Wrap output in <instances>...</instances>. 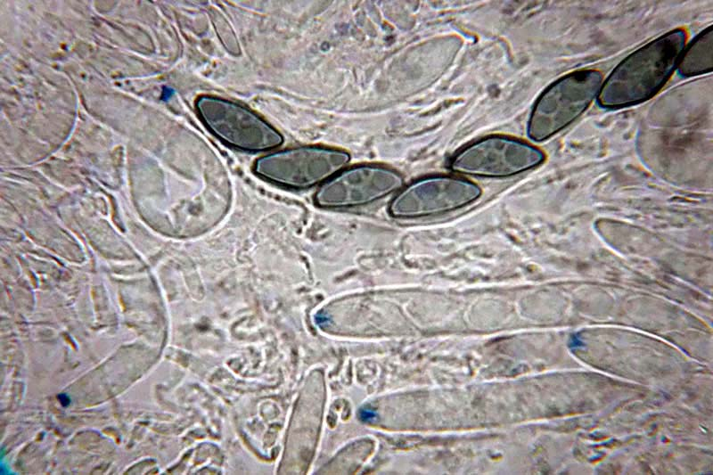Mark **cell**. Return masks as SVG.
<instances>
[{
    "instance_id": "cell-1",
    "label": "cell",
    "mask_w": 713,
    "mask_h": 475,
    "mask_svg": "<svg viewBox=\"0 0 713 475\" xmlns=\"http://www.w3.org/2000/svg\"><path fill=\"white\" fill-rule=\"evenodd\" d=\"M686 40V30L676 28L628 54L602 81L598 105L618 110L652 98L676 70Z\"/></svg>"
},
{
    "instance_id": "cell-2",
    "label": "cell",
    "mask_w": 713,
    "mask_h": 475,
    "mask_svg": "<svg viewBox=\"0 0 713 475\" xmlns=\"http://www.w3.org/2000/svg\"><path fill=\"white\" fill-rule=\"evenodd\" d=\"M602 78L598 70L582 69L553 81L534 104L527 126L528 136L541 142L575 121L597 97Z\"/></svg>"
},
{
    "instance_id": "cell-3",
    "label": "cell",
    "mask_w": 713,
    "mask_h": 475,
    "mask_svg": "<svg viewBox=\"0 0 713 475\" xmlns=\"http://www.w3.org/2000/svg\"><path fill=\"white\" fill-rule=\"evenodd\" d=\"M342 150L323 146H299L266 154L256 160L254 171L282 186L304 189L323 184L348 163Z\"/></svg>"
},
{
    "instance_id": "cell-4",
    "label": "cell",
    "mask_w": 713,
    "mask_h": 475,
    "mask_svg": "<svg viewBox=\"0 0 713 475\" xmlns=\"http://www.w3.org/2000/svg\"><path fill=\"white\" fill-rule=\"evenodd\" d=\"M207 127L225 143L236 149L258 152L278 147L282 135L254 111L236 102L210 95L196 102Z\"/></svg>"
},
{
    "instance_id": "cell-5",
    "label": "cell",
    "mask_w": 713,
    "mask_h": 475,
    "mask_svg": "<svg viewBox=\"0 0 713 475\" xmlns=\"http://www.w3.org/2000/svg\"><path fill=\"white\" fill-rule=\"evenodd\" d=\"M545 159L543 151L527 142L491 135L457 152L450 162V168L464 175L506 177L539 166Z\"/></svg>"
},
{
    "instance_id": "cell-6",
    "label": "cell",
    "mask_w": 713,
    "mask_h": 475,
    "mask_svg": "<svg viewBox=\"0 0 713 475\" xmlns=\"http://www.w3.org/2000/svg\"><path fill=\"white\" fill-rule=\"evenodd\" d=\"M480 194V188L467 179L431 176L403 188L392 200L389 211L397 218L434 216L467 206Z\"/></svg>"
},
{
    "instance_id": "cell-7",
    "label": "cell",
    "mask_w": 713,
    "mask_h": 475,
    "mask_svg": "<svg viewBox=\"0 0 713 475\" xmlns=\"http://www.w3.org/2000/svg\"><path fill=\"white\" fill-rule=\"evenodd\" d=\"M403 184V176L390 168L354 166L323 183L316 192L315 202L328 209L365 205L400 190Z\"/></svg>"
},
{
    "instance_id": "cell-8",
    "label": "cell",
    "mask_w": 713,
    "mask_h": 475,
    "mask_svg": "<svg viewBox=\"0 0 713 475\" xmlns=\"http://www.w3.org/2000/svg\"><path fill=\"white\" fill-rule=\"evenodd\" d=\"M713 70V29L709 25L685 45L676 70L679 76L690 78Z\"/></svg>"
},
{
    "instance_id": "cell-9",
    "label": "cell",
    "mask_w": 713,
    "mask_h": 475,
    "mask_svg": "<svg viewBox=\"0 0 713 475\" xmlns=\"http://www.w3.org/2000/svg\"><path fill=\"white\" fill-rule=\"evenodd\" d=\"M376 417V413L371 408H362L359 411V418L363 422H372Z\"/></svg>"
}]
</instances>
